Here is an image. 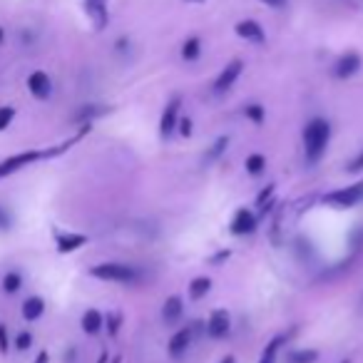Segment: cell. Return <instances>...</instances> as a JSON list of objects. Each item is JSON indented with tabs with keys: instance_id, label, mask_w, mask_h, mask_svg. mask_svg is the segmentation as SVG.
<instances>
[{
	"instance_id": "cell-28",
	"label": "cell",
	"mask_w": 363,
	"mask_h": 363,
	"mask_svg": "<svg viewBox=\"0 0 363 363\" xmlns=\"http://www.w3.org/2000/svg\"><path fill=\"white\" fill-rule=\"evenodd\" d=\"M120 326H122V316H120V314H107V331H110V336H117Z\"/></svg>"
},
{
	"instance_id": "cell-4",
	"label": "cell",
	"mask_w": 363,
	"mask_h": 363,
	"mask_svg": "<svg viewBox=\"0 0 363 363\" xmlns=\"http://www.w3.org/2000/svg\"><path fill=\"white\" fill-rule=\"evenodd\" d=\"M42 157H45V152L28 150V152H21V154H13V157L3 159V162H0V179L10 177V174H15L18 170L33 165V162H38V159H42Z\"/></svg>"
},
{
	"instance_id": "cell-29",
	"label": "cell",
	"mask_w": 363,
	"mask_h": 363,
	"mask_svg": "<svg viewBox=\"0 0 363 363\" xmlns=\"http://www.w3.org/2000/svg\"><path fill=\"white\" fill-rule=\"evenodd\" d=\"M15 346H18V351H28L30 346H33V336H30L28 331L18 334V338H15Z\"/></svg>"
},
{
	"instance_id": "cell-14",
	"label": "cell",
	"mask_w": 363,
	"mask_h": 363,
	"mask_svg": "<svg viewBox=\"0 0 363 363\" xmlns=\"http://www.w3.org/2000/svg\"><path fill=\"white\" fill-rule=\"evenodd\" d=\"M189 343H192V329L185 326V329H179L177 334L170 338V356L172 358H182L189 349Z\"/></svg>"
},
{
	"instance_id": "cell-30",
	"label": "cell",
	"mask_w": 363,
	"mask_h": 363,
	"mask_svg": "<svg viewBox=\"0 0 363 363\" xmlns=\"http://www.w3.org/2000/svg\"><path fill=\"white\" fill-rule=\"evenodd\" d=\"M177 130H179V135H185V137H189V135H192V120H189V117H179Z\"/></svg>"
},
{
	"instance_id": "cell-12",
	"label": "cell",
	"mask_w": 363,
	"mask_h": 363,
	"mask_svg": "<svg viewBox=\"0 0 363 363\" xmlns=\"http://www.w3.org/2000/svg\"><path fill=\"white\" fill-rule=\"evenodd\" d=\"M55 244L60 254H70V252H77L80 247H85V244H88V237H85V234H75V232H55Z\"/></svg>"
},
{
	"instance_id": "cell-10",
	"label": "cell",
	"mask_w": 363,
	"mask_h": 363,
	"mask_svg": "<svg viewBox=\"0 0 363 363\" xmlns=\"http://www.w3.org/2000/svg\"><path fill=\"white\" fill-rule=\"evenodd\" d=\"M28 90H30V95L38 97V100H48V97L53 95V83H50L48 72L35 70L33 75L28 77Z\"/></svg>"
},
{
	"instance_id": "cell-11",
	"label": "cell",
	"mask_w": 363,
	"mask_h": 363,
	"mask_svg": "<svg viewBox=\"0 0 363 363\" xmlns=\"http://www.w3.org/2000/svg\"><path fill=\"white\" fill-rule=\"evenodd\" d=\"M234 30H237L239 38L254 42V45H264V42H267V33H264V28H261L256 21H241V23H237V28Z\"/></svg>"
},
{
	"instance_id": "cell-7",
	"label": "cell",
	"mask_w": 363,
	"mask_h": 363,
	"mask_svg": "<svg viewBox=\"0 0 363 363\" xmlns=\"http://www.w3.org/2000/svg\"><path fill=\"white\" fill-rule=\"evenodd\" d=\"M229 331H232L229 311L226 308H214L212 314H209V321H206V334L212 336V338H224Z\"/></svg>"
},
{
	"instance_id": "cell-1",
	"label": "cell",
	"mask_w": 363,
	"mask_h": 363,
	"mask_svg": "<svg viewBox=\"0 0 363 363\" xmlns=\"http://www.w3.org/2000/svg\"><path fill=\"white\" fill-rule=\"evenodd\" d=\"M329 139H331V124L323 117H314L304 127V154H306V162L316 165L326 154Z\"/></svg>"
},
{
	"instance_id": "cell-26",
	"label": "cell",
	"mask_w": 363,
	"mask_h": 363,
	"mask_svg": "<svg viewBox=\"0 0 363 363\" xmlns=\"http://www.w3.org/2000/svg\"><path fill=\"white\" fill-rule=\"evenodd\" d=\"M103 112H105V107H97V105H85L83 110H80V112L75 115V120H88V122H90L92 117H95V115H103Z\"/></svg>"
},
{
	"instance_id": "cell-35",
	"label": "cell",
	"mask_w": 363,
	"mask_h": 363,
	"mask_svg": "<svg viewBox=\"0 0 363 363\" xmlns=\"http://www.w3.org/2000/svg\"><path fill=\"white\" fill-rule=\"evenodd\" d=\"M219 363H237V361H234V356H226V358H221Z\"/></svg>"
},
{
	"instance_id": "cell-16",
	"label": "cell",
	"mask_w": 363,
	"mask_h": 363,
	"mask_svg": "<svg viewBox=\"0 0 363 363\" xmlns=\"http://www.w3.org/2000/svg\"><path fill=\"white\" fill-rule=\"evenodd\" d=\"M105 326V316L97 308H88L83 314V331L85 334H100V329Z\"/></svg>"
},
{
	"instance_id": "cell-39",
	"label": "cell",
	"mask_w": 363,
	"mask_h": 363,
	"mask_svg": "<svg viewBox=\"0 0 363 363\" xmlns=\"http://www.w3.org/2000/svg\"><path fill=\"white\" fill-rule=\"evenodd\" d=\"M341 363H351V361H349V358H346V361H341Z\"/></svg>"
},
{
	"instance_id": "cell-27",
	"label": "cell",
	"mask_w": 363,
	"mask_h": 363,
	"mask_svg": "<svg viewBox=\"0 0 363 363\" xmlns=\"http://www.w3.org/2000/svg\"><path fill=\"white\" fill-rule=\"evenodd\" d=\"M226 144H229V137H219L217 142H214V147H212V152L206 154V159H217L221 154V152L226 150Z\"/></svg>"
},
{
	"instance_id": "cell-18",
	"label": "cell",
	"mask_w": 363,
	"mask_h": 363,
	"mask_svg": "<svg viewBox=\"0 0 363 363\" xmlns=\"http://www.w3.org/2000/svg\"><path fill=\"white\" fill-rule=\"evenodd\" d=\"M209 288H212V279L197 276V279H192V284H189V299H192V301L204 299V296L209 294Z\"/></svg>"
},
{
	"instance_id": "cell-19",
	"label": "cell",
	"mask_w": 363,
	"mask_h": 363,
	"mask_svg": "<svg viewBox=\"0 0 363 363\" xmlns=\"http://www.w3.org/2000/svg\"><path fill=\"white\" fill-rule=\"evenodd\" d=\"M199 53H202V40H199L197 35L187 38L185 45H182V57H185L187 62H194L199 57Z\"/></svg>"
},
{
	"instance_id": "cell-20",
	"label": "cell",
	"mask_w": 363,
	"mask_h": 363,
	"mask_svg": "<svg viewBox=\"0 0 363 363\" xmlns=\"http://www.w3.org/2000/svg\"><path fill=\"white\" fill-rule=\"evenodd\" d=\"M319 361V351L314 349H299L288 353V363H316Z\"/></svg>"
},
{
	"instance_id": "cell-2",
	"label": "cell",
	"mask_w": 363,
	"mask_h": 363,
	"mask_svg": "<svg viewBox=\"0 0 363 363\" xmlns=\"http://www.w3.org/2000/svg\"><path fill=\"white\" fill-rule=\"evenodd\" d=\"M90 276L100 281H115V284H137L139 271L130 264H117V261H105L90 269Z\"/></svg>"
},
{
	"instance_id": "cell-5",
	"label": "cell",
	"mask_w": 363,
	"mask_h": 363,
	"mask_svg": "<svg viewBox=\"0 0 363 363\" xmlns=\"http://www.w3.org/2000/svg\"><path fill=\"white\" fill-rule=\"evenodd\" d=\"M179 107H182V97H172L170 103H167L165 112H162V120H159V137L162 139H170L174 135V130H177Z\"/></svg>"
},
{
	"instance_id": "cell-38",
	"label": "cell",
	"mask_w": 363,
	"mask_h": 363,
	"mask_svg": "<svg viewBox=\"0 0 363 363\" xmlns=\"http://www.w3.org/2000/svg\"><path fill=\"white\" fill-rule=\"evenodd\" d=\"M189 3H202V0H189Z\"/></svg>"
},
{
	"instance_id": "cell-9",
	"label": "cell",
	"mask_w": 363,
	"mask_h": 363,
	"mask_svg": "<svg viewBox=\"0 0 363 363\" xmlns=\"http://www.w3.org/2000/svg\"><path fill=\"white\" fill-rule=\"evenodd\" d=\"M358 70H361V55H358V53H346V55H341L336 60L334 75L338 77V80H349V77L356 75Z\"/></svg>"
},
{
	"instance_id": "cell-25",
	"label": "cell",
	"mask_w": 363,
	"mask_h": 363,
	"mask_svg": "<svg viewBox=\"0 0 363 363\" xmlns=\"http://www.w3.org/2000/svg\"><path fill=\"white\" fill-rule=\"evenodd\" d=\"M13 120H15V107H10V105H5V107H0V132L8 130Z\"/></svg>"
},
{
	"instance_id": "cell-33",
	"label": "cell",
	"mask_w": 363,
	"mask_h": 363,
	"mask_svg": "<svg viewBox=\"0 0 363 363\" xmlns=\"http://www.w3.org/2000/svg\"><path fill=\"white\" fill-rule=\"evenodd\" d=\"M0 351H3V353L8 351V329L3 323H0Z\"/></svg>"
},
{
	"instance_id": "cell-15",
	"label": "cell",
	"mask_w": 363,
	"mask_h": 363,
	"mask_svg": "<svg viewBox=\"0 0 363 363\" xmlns=\"http://www.w3.org/2000/svg\"><path fill=\"white\" fill-rule=\"evenodd\" d=\"M182 314H185V301H182L179 296H170L165 301V306H162V319H165V323H177L179 319H182Z\"/></svg>"
},
{
	"instance_id": "cell-21",
	"label": "cell",
	"mask_w": 363,
	"mask_h": 363,
	"mask_svg": "<svg viewBox=\"0 0 363 363\" xmlns=\"http://www.w3.org/2000/svg\"><path fill=\"white\" fill-rule=\"evenodd\" d=\"M244 167H247V172L249 174H261L264 172V167H267V157L264 154H259V152H254V154H249L247 157V162H244Z\"/></svg>"
},
{
	"instance_id": "cell-31",
	"label": "cell",
	"mask_w": 363,
	"mask_h": 363,
	"mask_svg": "<svg viewBox=\"0 0 363 363\" xmlns=\"http://www.w3.org/2000/svg\"><path fill=\"white\" fill-rule=\"evenodd\" d=\"M363 170V150L358 152V157L349 165V172H361Z\"/></svg>"
},
{
	"instance_id": "cell-36",
	"label": "cell",
	"mask_w": 363,
	"mask_h": 363,
	"mask_svg": "<svg viewBox=\"0 0 363 363\" xmlns=\"http://www.w3.org/2000/svg\"><path fill=\"white\" fill-rule=\"evenodd\" d=\"M0 45H3V28H0Z\"/></svg>"
},
{
	"instance_id": "cell-24",
	"label": "cell",
	"mask_w": 363,
	"mask_h": 363,
	"mask_svg": "<svg viewBox=\"0 0 363 363\" xmlns=\"http://www.w3.org/2000/svg\"><path fill=\"white\" fill-rule=\"evenodd\" d=\"M244 115H247L254 124H264V117H267V112H264V107H261V105L254 103V105H247V107H244Z\"/></svg>"
},
{
	"instance_id": "cell-13",
	"label": "cell",
	"mask_w": 363,
	"mask_h": 363,
	"mask_svg": "<svg viewBox=\"0 0 363 363\" xmlns=\"http://www.w3.org/2000/svg\"><path fill=\"white\" fill-rule=\"evenodd\" d=\"M85 10H88L90 21L95 25L97 30H103L110 21V15H107V0H85Z\"/></svg>"
},
{
	"instance_id": "cell-37",
	"label": "cell",
	"mask_w": 363,
	"mask_h": 363,
	"mask_svg": "<svg viewBox=\"0 0 363 363\" xmlns=\"http://www.w3.org/2000/svg\"><path fill=\"white\" fill-rule=\"evenodd\" d=\"M112 363H120V356H117V358H115V361H112Z\"/></svg>"
},
{
	"instance_id": "cell-6",
	"label": "cell",
	"mask_w": 363,
	"mask_h": 363,
	"mask_svg": "<svg viewBox=\"0 0 363 363\" xmlns=\"http://www.w3.org/2000/svg\"><path fill=\"white\" fill-rule=\"evenodd\" d=\"M229 232H232L234 237H247V234H254L256 232V214H254L252 209H247V206L237 209L232 224H229Z\"/></svg>"
},
{
	"instance_id": "cell-17",
	"label": "cell",
	"mask_w": 363,
	"mask_h": 363,
	"mask_svg": "<svg viewBox=\"0 0 363 363\" xmlns=\"http://www.w3.org/2000/svg\"><path fill=\"white\" fill-rule=\"evenodd\" d=\"M42 314H45V301L40 296H30L28 301L23 304V319L25 321H38Z\"/></svg>"
},
{
	"instance_id": "cell-32",
	"label": "cell",
	"mask_w": 363,
	"mask_h": 363,
	"mask_svg": "<svg viewBox=\"0 0 363 363\" xmlns=\"http://www.w3.org/2000/svg\"><path fill=\"white\" fill-rule=\"evenodd\" d=\"M264 5L269 8H274V10H281V8H286L288 5V0H261Z\"/></svg>"
},
{
	"instance_id": "cell-22",
	"label": "cell",
	"mask_w": 363,
	"mask_h": 363,
	"mask_svg": "<svg viewBox=\"0 0 363 363\" xmlns=\"http://www.w3.org/2000/svg\"><path fill=\"white\" fill-rule=\"evenodd\" d=\"M284 341H286V336H276L274 341H271V343L267 346V351L261 353L259 363H276V353H279L281 343H284Z\"/></svg>"
},
{
	"instance_id": "cell-23",
	"label": "cell",
	"mask_w": 363,
	"mask_h": 363,
	"mask_svg": "<svg viewBox=\"0 0 363 363\" xmlns=\"http://www.w3.org/2000/svg\"><path fill=\"white\" fill-rule=\"evenodd\" d=\"M21 286H23V276L18 274V271H8V274L3 276V291H5V294H15Z\"/></svg>"
},
{
	"instance_id": "cell-8",
	"label": "cell",
	"mask_w": 363,
	"mask_h": 363,
	"mask_svg": "<svg viewBox=\"0 0 363 363\" xmlns=\"http://www.w3.org/2000/svg\"><path fill=\"white\" fill-rule=\"evenodd\" d=\"M241 70H244V62L241 60L226 62V68L221 70L219 75H217V80H214V92H226L229 88H234V83H237L241 75Z\"/></svg>"
},
{
	"instance_id": "cell-3",
	"label": "cell",
	"mask_w": 363,
	"mask_h": 363,
	"mask_svg": "<svg viewBox=\"0 0 363 363\" xmlns=\"http://www.w3.org/2000/svg\"><path fill=\"white\" fill-rule=\"evenodd\" d=\"M323 202L331 206H338V209H351L363 202V182H356L351 187H343V189H336L323 197Z\"/></svg>"
},
{
	"instance_id": "cell-34",
	"label": "cell",
	"mask_w": 363,
	"mask_h": 363,
	"mask_svg": "<svg viewBox=\"0 0 363 363\" xmlns=\"http://www.w3.org/2000/svg\"><path fill=\"white\" fill-rule=\"evenodd\" d=\"M35 363H48V353H45V351H42L40 356L35 358Z\"/></svg>"
}]
</instances>
